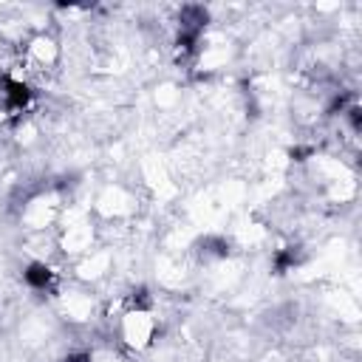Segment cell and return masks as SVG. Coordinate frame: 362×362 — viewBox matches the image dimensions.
<instances>
[{
	"instance_id": "obj_1",
	"label": "cell",
	"mask_w": 362,
	"mask_h": 362,
	"mask_svg": "<svg viewBox=\"0 0 362 362\" xmlns=\"http://www.w3.org/2000/svg\"><path fill=\"white\" fill-rule=\"evenodd\" d=\"M4 85H6V102H9V108H23V105H29V99H32V91H29V85H23V83H15V80H4Z\"/></svg>"
},
{
	"instance_id": "obj_2",
	"label": "cell",
	"mask_w": 362,
	"mask_h": 362,
	"mask_svg": "<svg viewBox=\"0 0 362 362\" xmlns=\"http://www.w3.org/2000/svg\"><path fill=\"white\" fill-rule=\"evenodd\" d=\"M48 280H51V269H48L46 263H32V266L26 269V283H29V286H34V288H46V286H48Z\"/></svg>"
},
{
	"instance_id": "obj_3",
	"label": "cell",
	"mask_w": 362,
	"mask_h": 362,
	"mask_svg": "<svg viewBox=\"0 0 362 362\" xmlns=\"http://www.w3.org/2000/svg\"><path fill=\"white\" fill-rule=\"evenodd\" d=\"M298 260H300V258H298V249H295V246L280 249V252L274 255V272H277V274H286V272L292 269Z\"/></svg>"
},
{
	"instance_id": "obj_4",
	"label": "cell",
	"mask_w": 362,
	"mask_h": 362,
	"mask_svg": "<svg viewBox=\"0 0 362 362\" xmlns=\"http://www.w3.org/2000/svg\"><path fill=\"white\" fill-rule=\"evenodd\" d=\"M130 300H133V306H139V309H148V303H151V300H148V292H144V288L133 292V298H130Z\"/></svg>"
},
{
	"instance_id": "obj_5",
	"label": "cell",
	"mask_w": 362,
	"mask_h": 362,
	"mask_svg": "<svg viewBox=\"0 0 362 362\" xmlns=\"http://www.w3.org/2000/svg\"><path fill=\"white\" fill-rule=\"evenodd\" d=\"M345 102H348V94H340V97H334V102L328 105V113H337V111H342V108H345Z\"/></svg>"
},
{
	"instance_id": "obj_6",
	"label": "cell",
	"mask_w": 362,
	"mask_h": 362,
	"mask_svg": "<svg viewBox=\"0 0 362 362\" xmlns=\"http://www.w3.org/2000/svg\"><path fill=\"white\" fill-rule=\"evenodd\" d=\"M348 113H351V125H354V130H359V127H362V111H359V108H351Z\"/></svg>"
},
{
	"instance_id": "obj_7",
	"label": "cell",
	"mask_w": 362,
	"mask_h": 362,
	"mask_svg": "<svg viewBox=\"0 0 362 362\" xmlns=\"http://www.w3.org/2000/svg\"><path fill=\"white\" fill-rule=\"evenodd\" d=\"M65 362H91V354H71V356H65Z\"/></svg>"
},
{
	"instance_id": "obj_8",
	"label": "cell",
	"mask_w": 362,
	"mask_h": 362,
	"mask_svg": "<svg viewBox=\"0 0 362 362\" xmlns=\"http://www.w3.org/2000/svg\"><path fill=\"white\" fill-rule=\"evenodd\" d=\"M306 156H309V151H306V148H295V151H292V159H298V162H303Z\"/></svg>"
}]
</instances>
